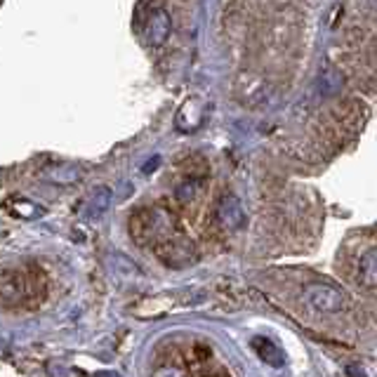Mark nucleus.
Segmentation results:
<instances>
[{"mask_svg":"<svg viewBox=\"0 0 377 377\" xmlns=\"http://www.w3.org/2000/svg\"><path fill=\"white\" fill-rule=\"evenodd\" d=\"M304 297L313 309L323 311V313H337L345 311L347 306V295L335 285L328 283H311L309 288L304 290Z\"/></svg>","mask_w":377,"mask_h":377,"instance_id":"obj_1","label":"nucleus"},{"mask_svg":"<svg viewBox=\"0 0 377 377\" xmlns=\"http://www.w3.org/2000/svg\"><path fill=\"white\" fill-rule=\"evenodd\" d=\"M153 253L170 269H184L196 262V250L186 241H160L158 246H153Z\"/></svg>","mask_w":377,"mask_h":377,"instance_id":"obj_2","label":"nucleus"},{"mask_svg":"<svg viewBox=\"0 0 377 377\" xmlns=\"http://www.w3.org/2000/svg\"><path fill=\"white\" fill-rule=\"evenodd\" d=\"M215 215H217L220 227H225L227 232H239V229L246 227V210H243L241 198L234 196V193H227V196L220 198Z\"/></svg>","mask_w":377,"mask_h":377,"instance_id":"obj_3","label":"nucleus"},{"mask_svg":"<svg viewBox=\"0 0 377 377\" xmlns=\"http://www.w3.org/2000/svg\"><path fill=\"white\" fill-rule=\"evenodd\" d=\"M170 31H172L170 15H167L165 10L151 12L149 24H146V31H144L146 43H149V45H163L165 40H167V36H170Z\"/></svg>","mask_w":377,"mask_h":377,"instance_id":"obj_4","label":"nucleus"},{"mask_svg":"<svg viewBox=\"0 0 377 377\" xmlns=\"http://www.w3.org/2000/svg\"><path fill=\"white\" fill-rule=\"evenodd\" d=\"M111 201H114V191H111V186H95L92 191H90L88 196V203H85V217L88 220H100L104 213L109 210Z\"/></svg>","mask_w":377,"mask_h":377,"instance_id":"obj_5","label":"nucleus"},{"mask_svg":"<svg viewBox=\"0 0 377 377\" xmlns=\"http://www.w3.org/2000/svg\"><path fill=\"white\" fill-rule=\"evenodd\" d=\"M253 349H255V354L260 356L264 363H269V366L281 368L283 363H285L283 352H281V349H278V345H274V342H271L269 337H255V340H253Z\"/></svg>","mask_w":377,"mask_h":377,"instance_id":"obj_6","label":"nucleus"},{"mask_svg":"<svg viewBox=\"0 0 377 377\" xmlns=\"http://www.w3.org/2000/svg\"><path fill=\"white\" fill-rule=\"evenodd\" d=\"M359 283L363 288H377V248L368 250L359 264Z\"/></svg>","mask_w":377,"mask_h":377,"instance_id":"obj_7","label":"nucleus"},{"mask_svg":"<svg viewBox=\"0 0 377 377\" xmlns=\"http://www.w3.org/2000/svg\"><path fill=\"white\" fill-rule=\"evenodd\" d=\"M198 196H201V179L196 177H186L174 186V201L179 205H191Z\"/></svg>","mask_w":377,"mask_h":377,"instance_id":"obj_8","label":"nucleus"},{"mask_svg":"<svg viewBox=\"0 0 377 377\" xmlns=\"http://www.w3.org/2000/svg\"><path fill=\"white\" fill-rule=\"evenodd\" d=\"M80 177V172L76 170V167H57V170L50 172V179L52 181H59V184H71Z\"/></svg>","mask_w":377,"mask_h":377,"instance_id":"obj_9","label":"nucleus"},{"mask_svg":"<svg viewBox=\"0 0 377 377\" xmlns=\"http://www.w3.org/2000/svg\"><path fill=\"white\" fill-rule=\"evenodd\" d=\"M158 163H160V158H158V156L149 158V160H146V163L142 165V172H144V174H151V172H153V170H156V167H158Z\"/></svg>","mask_w":377,"mask_h":377,"instance_id":"obj_10","label":"nucleus"},{"mask_svg":"<svg viewBox=\"0 0 377 377\" xmlns=\"http://www.w3.org/2000/svg\"><path fill=\"white\" fill-rule=\"evenodd\" d=\"M156 377H181L177 370H172V368H163V370H158Z\"/></svg>","mask_w":377,"mask_h":377,"instance_id":"obj_11","label":"nucleus"},{"mask_svg":"<svg viewBox=\"0 0 377 377\" xmlns=\"http://www.w3.org/2000/svg\"><path fill=\"white\" fill-rule=\"evenodd\" d=\"M347 373H349V377H366V373H363V370H359L356 366H349Z\"/></svg>","mask_w":377,"mask_h":377,"instance_id":"obj_12","label":"nucleus"},{"mask_svg":"<svg viewBox=\"0 0 377 377\" xmlns=\"http://www.w3.org/2000/svg\"><path fill=\"white\" fill-rule=\"evenodd\" d=\"M95 377H121V373H116V370H109V373L107 370H102V373H97Z\"/></svg>","mask_w":377,"mask_h":377,"instance_id":"obj_13","label":"nucleus"}]
</instances>
